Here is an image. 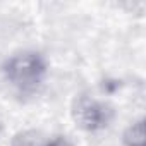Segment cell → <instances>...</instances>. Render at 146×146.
Here are the masks:
<instances>
[{"mask_svg": "<svg viewBox=\"0 0 146 146\" xmlns=\"http://www.w3.org/2000/svg\"><path fill=\"white\" fill-rule=\"evenodd\" d=\"M72 119L83 131H102L112 120V108L98 98L79 96L72 105Z\"/></svg>", "mask_w": 146, "mask_h": 146, "instance_id": "7a4b0ae2", "label": "cell"}, {"mask_svg": "<svg viewBox=\"0 0 146 146\" xmlns=\"http://www.w3.org/2000/svg\"><path fill=\"white\" fill-rule=\"evenodd\" d=\"M125 146H146V124L143 119L132 122L122 136Z\"/></svg>", "mask_w": 146, "mask_h": 146, "instance_id": "3957f363", "label": "cell"}, {"mask_svg": "<svg viewBox=\"0 0 146 146\" xmlns=\"http://www.w3.org/2000/svg\"><path fill=\"white\" fill-rule=\"evenodd\" d=\"M2 70L7 83L17 93L33 95L46 76V62L38 52L26 50L9 57Z\"/></svg>", "mask_w": 146, "mask_h": 146, "instance_id": "6da1fadb", "label": "cell"}, {"mask_svg": "<svg viewBox=\"0 0 146 146\" xmlns=\"http://www.w3.org/2000/svg\"><path fill=\"white\" fill-rule=\"evenodd\" d=\"M43 146H74V144H72L67 137H57V139H53V141L43 144Z\"/></svg>", "mask_w": 146, "mask_h": 146, "instance_id": "277c9868", "label": "cell"}]
</instances>
